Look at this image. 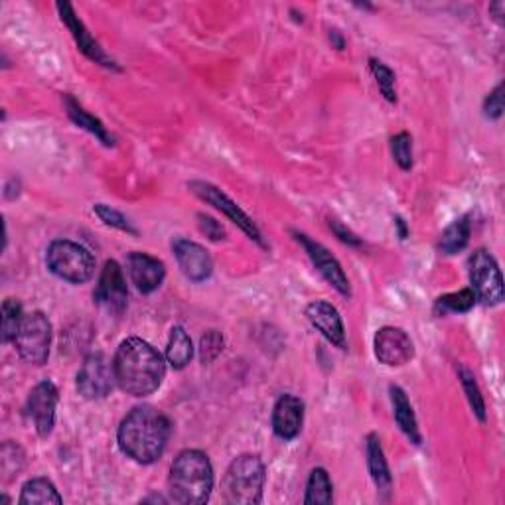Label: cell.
<instances>
[{
	"label": "cell",
	"mask_w": 505,
	"mask_h": 505,
	"mask_svg": "<svg viewBox=\"0 0 505 505\" xmlns=\"http://www.w3.org/2000/svg\"><path fill=\"white\" fill-rule=\"evenodd\" d=\"M119 387L133 397H146L163 385L166 366L160 353L140 338H127L113 359Z\"/></svg>",
	"instance_id": "obj_1"
},
{
	"label": "cell",
	"mask_w": 505,
	"mask_h": 505,
	"mask_svg": "<svg viewBox=\"0 0 505 505\" xmlns=\"http://www.w3.org/2000/svg\"><path fill=\"white\" fill-rule=\"evenodd\" d=\"M170 439V421L155 407H137L119 427V447L138 464L156 462Z\"/></svg>",
	"instance_id": "obj_2"
},
{
	"label": "cell",
	"mask_w": 505,
	"mask_h": 505,
	"mask_svg": "<svg viewBox=\"0 0 505 505\" xmlns=\"http://www.w3.org/2000/svg\"><path fill=\"white\" fill-rule=\"evenodd\" d=\"M170 500L182 505L206 503L214 490V468L206 452L184 450L172 462L168 478Z\"/></svg>",
	"instance_id": "obj_3"
},
{
	"label": "cell",
	"mask_w": 505,
	"mask_h": 505,
	"mask_svg": "<svg viewBox=\"0 0 505 505\" xmlns=\"http://www.w3.org/2000/svg\"><path fill=\"white\" fill-rule=\"evenodd\" d=\"M265 464L255 454H244L229 464L221 482L224 500L234 505H255L262 500Z\"/></svg>",
	"instance_id": "obj_4"
},
{
	"label": "cell",
	"mask_w": 505,
	"mask_h": 505,
	"mask_svg": "<svg viewBox=\"0 0 505 505\" xmlns=\"http://www.w3.org/2000/svg\"><path fill=\"white\" fill-rule=\"evenodd\" d=\"M48 269L72 285H84L95 272V259L89 249L67 239H58L48 247Z\"/></svg>",
	"instance_id": "obj_5"
},
{
	"label": "cell",
	"mask_w": 505,
	"mask_h": 505,
	"mask_svg": "<svg viewBox=\"0 0 505 505\" xmlns=\"http://www.w3.org/2000/svg\"><path fill=\"white\" fill-rule=\"evenodd\" d=\"M49 341H52V326L42 312L24 315L14 340L20 358L32 366H44L49 356Z\"/></svg>",
	"instance_id": "obj_6"
},
{
	"label": "cell",
	"mask_w": 505,
	"mask_h": 505,
	"mask_svg": "<svg viewBox=\"0 0 505 505\" xmlns=\"http://www.w3.org/2000/svg\"><path fill=\"white\" fill-rule=\"evenodd\" d=\"M470 282L476 298L486 306H496L503 300L501 270L486 249H478L470 257Z\"/></svg>",
	"instance_id": "obj_7"
},
{
	"label": "cell",
	"mask_w": 505,
	"mask_h": 505,
	"mask_svg": "<svg viewBox=\"0 0 505 505\" xmlns=\"http://www.w3.org/2000/svg\"><path fill=\"white\" fill-rule=\"evenodd\" d=\"M113 363L107 359L105 353H89L84 359V366L77 373V391L85 399L107 397L115 383Z\"/></svg>",
	"instance_id": "obj_8"
},
{
	"label": "cell",
	"mask_w": 505,
	"mask_h": 505,
	"mask_svg": "<svg viewBox=\"0 0 505 505\" xmlns=\"http://www.w3.org/2000/svg\"><path fill=\"white\" fill-rule=\"evenodd\" d=\"M190 190L194 191V194L199 199H204L206 204L214 206L217 211H221V214H226L231 221H234L235 226H239L241 229H244L251 239H255L261 247H265V241H262V234L259 231L255 221H252L245 214V211L241 209L229 196H226L224 191H221L217 186L208 184V182H191Z\"/></svg>",
	"instance_id": "obj_9"
},
{
	"label": "cell",
	"mask_w": 505,
	"mask_h": 505,
	"mask_svg": "<svg viewBox=\"0 0 505 505\" xmlns=\"http://www.w3.org/2000/svg\"><path fill=\"white\" fill-rule=\"evenodd\" d=\"M58 399H59V393L52 381L38 383V385L30 391V395H28L26 415L42 439L48 437V434L54 429Z\"/></svg>",
	"instance_id": "obj_10"
},
{
	"label": "cell",
	"mask_w": 505,
	"mask_h": 505,
	"mask_svg": "<svg viewBox=\"0 0 505 505\" xmlns=\"http://www.w3.org/2000/svg\"><path fill=\"white\" fill-rule=\"evenodd\" d=\"M93 297L99 306L113 312V315H120V312L127 308V300H128L127 280L123 275V269L119 267L117 261L105 262Z\"/></svg>",
	"instance_id": "obj_11"
},
{
	"label": "cell",
	"mask_w": 505,
	"mask_h": 505,
	"mask_svg": "<svg viewBox=\"0 0 505 505\" xmlns=\"http://www.w3.org/2000/svg\"><path fill=\"white\" fill-rule=\"evenodd\" d=\"M373 348H376V358L389 368L405 366L415 356V346H412L407 332L393 326H385L377 332Z\"/></svg>",
	"instance_id": "obj_12"
},
{
	"label": "cell",
	"mask_w": 505,
	"mask_h": 505,
	"mask_svg": "<svg viewBox=\"0 0 505 505\" xmlns=\"http://www.w3.org/2000/svg\"><path fill=\"white\" fill-rule=\"evenodd\" d=\"M295 237H297L298 244L306 249L312 265L316 267L320 275L324 277L330 282V285L340 292V295L350 297L351 295L350 280L346 277V272H343L341 265L338 262V259L332 255V252L324 245L318 244V241H315V239H310L308 235L295 234Z\"/></svg>",
	"instance_id": "obj_13"
},
{
	"label": "cell",
	"mask_w": 505,
	"mask_h": 505,
	"mask_svg": "<svg viewBox=\"0 0 505 505\" xmlns=\"http://www.w3.org/2000/svg\"><path fill=\"white\" fill-rule=\"evenodd\" d=\"M58 13H59V18H62V22L69 28V32H72L75 44L79 49H82L84 56H87L91 62H95L107 69H117L119 72V66L105 54V49L99 46L97 40H93V36L87 32L85 24L79 20L72 4L58 3Z\"/></svg>",
	"instance_id": "obj_14"
},
{
	"label": "cell",
	"mask_w": 505,
	"mask_h": 505,
	"mask_svg": "<svg viewBox=\"0 0 505 505\" xmlns=\"http://www.w3.org/2000/svg\"><path fill=\"white\" fill-rule=\"evenodd\" d=\"M172 249H174V255L178 259V265L182 269V272L194 282H201L211 277V270H214V261H211L209 252L194 244V241L188 239H174L172 244Z\"/></svg>",
	"instance_id": "obj_15"
},
{
	"label": "cell",
	"mask_w": 505,
	"mask_h": 505,
	"mask_svg": "<svg viewBox=\"0 0 505 505\" xmlns=\"http://www.w3.org/2000/svg\"><path fill=\"white\" fill-rule=\"evenodd\" d=\"M127 267H128V275L133 285L138 288V292L143 295H150L155 292L163 280L166 277V269L164 262L158 261L156 257H150L146 252H130L127 257Z\"/></svg>",
	"instance_id": "obj_16"
},
{
	"label": "cell",
	"mask_w": 505,
	"mask_h": 505,
	"mask_svg": "<svg viewBox=\"0 0 505 505\" xmlns=\"http://www.w3.org/2000/svg\"><path fill=\"white\" fill-rule=\"evenodd\" d=\"M302 422H305V403L290 393L280 395L272 411V430L277 437L282 440L297 439L302 430Z\"/></svg>",
	"instance_id": "obj_17"
},
{
	"label": "cell",
	"mask_w": 505,
	"mask_h": 505,
	"mask_svg": "<svg viewBox=\"0 0 505 505\" xmlns=\"http://www.w3.org/2000/svg\"><path fill=\"white\" fill-rule=\"evenodd\" d=\"M306 318L330 343H334L340 350L346 348V330H343V322L336 306H332L326 300H316L308 305Z\"/></svg>",
	"instance_id": "obj_18"
},
{
	"label": "cell",
	"mask_w": 505,
	"mask_h": 505,
	"mask_svg": "<svg viewBox=\"0 0 505 505\" xmlns=\"http://www.w3.org/2000/svg\"><path fill=\"white\" fill-rule=\"evenodd\" d=\"M368 466H369V474L373 482H376L377 490L383 493V496H389L391 488H393V478L389 472V464L385 458V452H383L381 440L376 432H371L368 437Z\"/></svg>",
	"instance_id": "obj_19"
},
{
	"label": "cell",
	"mask_w": 505,
	"mask_h": 505,
	"mask_svg": "<svg viewBox=\"0 0 505 505\" xmlns=\"http://www.w3.org/2000/svg\"><path fill=\"white\" fill-rule=\"evenodd\" d=\"M389 391H391V403H393V415H395L399 429L405 432V437L412 444H421L417 417H415V411H412L407 393L403 391L399 385H391Z\"/></svg>",
	"instance_id": "obj_20"
},
{
	"label": "cell",
	"mask_w": 505,
	"mask_h": 505,
	"mask_svg": "<svg viewBox=\"0 0 505 505\" xmlns=\"http://www.w3.org/2000/svg\"><path fill=\"white\" fill-rule=\"evenodd\" d=\"M66 107H67V115L69 119L74 120V123L77 127H82L85 128L87 133L93 135L97 140H101L105 146H115V137L109 133L107 127L101 123V120L93 115H89L87 111L82 107V105H77L75 101L72 97H66Z\"/></svg>",
	"instance_id": "obj_21"
},
{
	"label": "cell",
	"mask_w": 505,
	"mask_h": 505,
	"mask_svg": "<svg viewBox=\"0 0 505 505\" xmlns=\"http://www.w3.org/2000/svg\"><path fill=\"white\" fill-rule=\"evenodd\" d=\"M22 505H46V503H56L59 505L64 500L59 496L56 486L46 478H34L24 483L20 500Z\"/></svg>",
	"instance_id": "obj_22"
},
{
	"label": "cell",
	"mask_w": 505,
	"mask_h": 505,
	"mask_svg": "<svg viewBox=\"0 0 505 505\" xmlns=\"http://www.w3.org/2000/svg\"><path fill=\"white\" fill-rule=\"evenodd\" d=\"M194 348H191V340L188 336V332L182 326H174L170 332L168 348H166V359L174 369H184L190 359Z\"/></svg>",
	"instance_id": "obj_23"
},
{
	"label": "cell",
	"mask_w": 505,
	"mask_h": 505,
	"mask_svg": "<svg viewBox=\"0 0 505 505\" xmlns=\"http://www.w3.org/2000/svg\"><path fill=\"white\" fill-rule=\"evenodd\" d=\"M470 234H472V227L468 217L456 219L452 226L444 229V234L439 239V251L442 255H456V252H460L468 245Z\"/></svg>",
	"instance_id": "obj_24"
},
{
	"label": "cell",
	"mask_w": 505,
	"mask_h": 505,
	"mask_svg": "<svg viewBox=\"0 0 505 505\" xmlns=\"http://www.w3.org/2000/svg\"><path fill=\"white\" fill-rule=\"evenodd\" d=\"M332 482L328 472L324 468H316L310 472L308 486H306V505H328L334 500V492H332Z\"/></svg>",
	"instance_id": "obj_25"
},
{
	"label": "cell",
	"mask_w": 505,
	"mask_h": 505,
	"mask_svg": "<svg viewBox=\"0 0 505 505\" xmlns=\"http://www.w3.org/2000/svg\"><path fill=\"white\" fill-rule=\"evenodd\" d=\"M476 305V295H474L472 288H462L458 292H450V295H444L437 300L434 305V315L444 316L448 312H468Z\"/></svg>",
	"instance_id": "obj_26"
},
{
	"label": "cell",
	"mask_w": 505,
	"mask_h": 505,
	"mask_svg": "<svg viewBox=\"0 0 505 505\" xmlns=\"http://www.w3.org/2000/svg\"><path fill=\"white\" fill-rule=\"evenodd\" d=\"M24 468V450L14 442H4L0 448V470L6 482L14 480Z\"/></svg>",
	"instance_id": "obj_27"
},
{
	"label": "cell",
	"mask_w": 505,
	"mask_h": 505,
	"mask_svg": "<svg viewBox=\"0 0 505 505\" xmlns=\"http://www.w3.org/2000/svg\"><path fill=\"white\" fill-rule=\"evenodd\" d=\"M24 318L22 305L14 298H6L3 305V340L4 341H14L20 322Z\"/></svg>",
	"instance_id": "obj_28"
},
{
	"label": "cell",
	"mask_w": 505,
	"mask_h": 505,
	"mask_svg": "<svg viewBox=\"0 0 505 505\" xmlns=\"http://www.w3.org/2000/svg\"><path fill=\"white\" fill-rule=\"evenodd\" d=\"M458 376H460V381H462V387H464V391H466V395H468L472 411L476 412V417L483 422V421H486V403H483V397H482L476 379H474V376L466 368H460Z\"/></svg>",
	"instance_id": "obj_29"
},
{
	"label": "cell",
	"mask_w": 505,
	"mask_h": 505,
	"mask_svg": "<svg viewBox=\"0 0 505 505\" xmlns=\"http://www.w3.org/2000/svg\"><path fill=\"white\" fill-rule=\"evenodd\" d=\"M369 69L376 82L379 85V91L383 93L389 103H395L397 101V91H395V74L391 72V67H387L385 64L377 62V59H371L369 62Z\"/></svg>",
	"instance_id": "obj_30"
},
{
	"label": "cell",
	"mask_w": 505,
	"mask_h": 505,
	"mask_svg": "<svg viewBox=\"0 0 505 505\" xmlns=\"http://www.w3.org/2000/svg\"><path fill=\"white\" fill-rule=\"evenodd\" d=\"M93 211H95V216L103 221L105 226L109 227H115L119 231H125V234H130V235H138V231L137 227H133V224H130L128 217H125L120 211H117L115 208H111V206H105V204H97L93 206Z\"/></svg>",
	"instance_id": "obj_31"
},
{
	"label": "cell",
	"mask_w": 505,
	"mask_h": 505,
	"mask_svg": "<svg viewBox=\"0 0 505 505\" xmlns=\"http://www.w3.org/2000/svg\"><path fill=\"white\" fill-rule=\"evenodd\" d=\"M391 153L401 170L412 168V138L409 133H399L391 138Z\"/></svg>",
	"instance_id": "obj_32"
},
{
	"label": "cell",
	"mask_w": 505,
	"mask_h": 505,
	"mask_svg": "<svg viewBox=\"0 0 505 505\" xmlns=\"http://www.w3.org/2000/svg\"><path fill=\"white\" fill-rule=\"evenodd\" d=\"M221 350H224V338H221L219 332L209 330L206 336H201V341H199V358H201V361L211 363L219 356Z\"/></svg>",
	"instance_id": "obj_33"
},
{
	"label": "cell",
	"mask_w": 505,
	"mask_h": 505,
	"mask_svg": "<svg viewBox=\"0 0 505 505\" xmlns=\"http://www.w3.org/2000/svg\"><path fill=\"white\" fill-rule=\"evenodd\" d=\"M483 113L488 119H500L503 115V85L500 84L496 89L483 101Z\"/></svg>",
	"instance_id": "obj_34"
},
{
	"label": "cell",
	"mask_w": 505,
	"mask_h": 505,
	"mask_svg": "<svg viewBox=\"0 0 505 505\" xmlns=\"http://www.w3.org/2000/svg\"><path fill=\"white\" fill-rule=\"evenodd\" d=\"M198 219H199V229H201V234H206L211 241H221V239H226V229L221 227L214 217H208V216H204V214H199V216H198Z\"/></svg>",
	"instance_id": "obj_35"
},
{
	"label": "cell",
	"mask_w": 505,
	"mask_h": 505,
	"mask_svg": "<svg viewBox=\"0 0 505 505\" xmlns=\"http://www.w3.org/2000/svg\"><path fill=\"white\" fill-rule=\"evenodd\" d=\"M330 227L334 229V234L340 237V241H343V244H348V245H359V244H361V241H359L356 235H353L350 229H346L343 226H340L338 221H332Z\"/></svg>",
	"instance_id": "obj_36"
},
{
	"label": "cell",
	"mask_w": 505,
	"mask_h": 505,
	"mask_svg": "<svg viewBox=\"0 0 505 505\" xmlns=\"http://www.w3.org/2000/svg\"><path fill=\"white\" fill-rule=\"evenodd\" d=\"M395 224L399 226V231H401V239H405L407 237V229H405V224H403V219L401 217H397V221Z\"/></svg>",
	"instance_id": "obj_37"
}]
</instances>
